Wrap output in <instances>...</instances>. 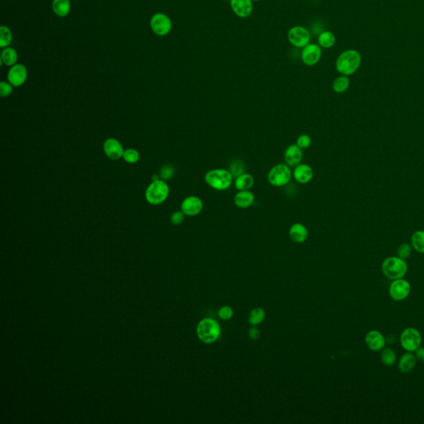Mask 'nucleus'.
Segmentation results:
<instances>
[{
  "label": "nucleus",
  "instance_id": "nucleus-23",
  "mask_svg": "<svg viewBox=\"0 0 424 424\" xmlns=\"http://www.w3.org/2000/svg\"><path fill=\"white\" fill-rule=\"evenodd\" d=\"M52 7L56 15L59 18H64L70 13L71 1L70 0H53Z\"/></svg>",
  "mask_w": 424,
  "mask_h": 424
},
{
  "label": "nucleus",
  "instance_id": "nucleus-36",
  "mask_svg": "<svg viewBox=\"0 0 424 424\" xmlns=\"http://www.w3.org/2000/svg\"><path fill=\"white\" fill-rule=\"evenodd\" d=\"M13 85L10 83L6 81L0 82V95L2 97H8V95L13 93Z\"/></svg>",
  "mask_w": 424,
  "mask_h": 424
},
{
  "label": "nucleus",
  "instance_id": "nucleus-6",
  "mask_svg": "<svg viewBox=\"0 0 424 424\" xmlns=\"http://www.w3.org/2000/svg\"><path fill=\"white\" fill-rule=\"evenodd\" d=\"M292 177V172L289 166L286 163H279L270 170L268 181L274 187H284L289 183Z\"/></svg>",
  "mask_w": 424,
  "mask_h": 424
},
{
  "label": "nucleus",
  "instance_id": "nucleus-33",
  "mask_svg": "<svg viewBox=\"0 0 424 424\" xmlns=\"http://www.w3.org/2000/svg\"><path fill=\"white\" fill-rule=\"evenodd\" d=\"M123 158L128 163H136L140 160V152L137 150L129 148L124 152Z\"/></svg>",
  "mask_w": 424,
  "mask_h": 424
},
{
  "label": "nucleus",
  "instance_id": "nucleus-31",
  "mask_svg": "<svg viewBox=\"0 0 424 424\" xmlns=\"http://www.w3.org/2000/svg\"><path fill=\"white\" fill-rule=\"evenodd\" d=\"M228 170L233 175L234 178H235V177H239L240 175L245 173V165L241 160L234 159L230 162Z\"/></svg>",
  "mask_w": 424,
  "mask_h": 424
},
{
  "label": "nucleus",
  "instance_id": "nucleus-16",
  "mask_svg": "<svg viewBox=\"0 0 424 424\" xmlns=\"http://www.w3.org/2000/svg\"><path fill=\"white\" fill-rule=\"evenodd\" d=\"M104 152L110 159L118 160L123 157L125 150L123 148L122 144L117 140L108 139L104 142Z\"/></svg>",
  "mask_w": 424,
  "mask_h": 424
},
{
  "label": "nucleus",
  "instance_id": "nucleus-41",
  "mask_svg": "<svg viewBox=\"0 0 424 424\" xmlns=\"http://www.w3.org/2000/svg\"><path fill=\"white\" fill-rule=\"evenodd\" d=\"M152 182H153V181H157V180L159 179V177H158V176H157V175H153V176H152Z\"/></svg>",
  "mask_w": 424,
  "mask_h": 424
},
{
  "label": "nucleus",
  "instance_id": "nucleus-1",
  "mask_svg": "<svg viewBox=\"0 0 424 424\" xmlns=\"http://www.w3.org/2000/svg\"><path fill=\"white\" fill-rule=\"evenodd\" d=\"M361 64V56L356 50L348 49L341 53L336 61V69L341 75H353Z\"/></svg>",
  "mask_w": 424,
  "mask_h": 424
},
{
  "label": "nucleus",
  "instance_id": "nucleus-4",
  "mask_svg": "<svg viewBox=\"0 0 424 424\" xmlns=\"http://www.w3.org/2000/svg\"><path fill=\"white\" fill-rule=\"evenodd\" d=\"M381 270L384 276L393 281L403 279L406 275L408 265L405 260L398 256H391L383 261Z\"/></svg>",
  "mask_w": 424,
  "mask_h": 424
},
{
  "label": "nucleus",
  "instance_id": "nucleus-11",
  "mask_svg": "<svg viewBox=\"0 0 424 424\" xmlns=\"http://www.w3.org/2000/svg\"><path fill=\"white\" fill-rule=\"evenodd\" d=\"M322 56V48L317 43H309L302 49L301 59L304 65L313 67L319 63Z\"/></svg>",
  "mask_w": 424,
  "mask_h": 424
},
{
  "label": "nucleus",
  "instance_id": "nucleus-3",
  "mask_svg": "<svg viewBox=\"0 0 424 424\" xmlns=\"http://www.w3.org/2000/svg\"><path fill=\"white\" fill-rule=\"evenodd\" d=\"M220 333V324L212 318H204L197 325V337L205 344H212L217 341Z\"/></svg>",
  "mask_w": 424,
  "mask_h": 424
},
{
  "label": "nucleus",
  "instance_id": "nucleus-19",
  "mask_svg": "<svg viewBox=\"0 0 424 424\" xmlns=\"http://www.w3.org/2000/svg\"><path fill=\"white\" fill-rule=\"evenodd\" d=\"M255 201V197L250 190L239 191L234 197V203L236 207L241 209H246L251 207Z\"/></svg>",
  "mask_w": 424,
  "mask_h": 424
},
{
  "label": "nucleus",
  "instance_id": "nucleus-37",
  "mask_svg": "<svg viewBox=\"0 0 424 424\" xmlns=\"http://www.w3.org/2000/svg\"><path fill=\"white\" fill-rule=\"evenodd\" d=\"M233 313L234 312H233L232 308L229 306H224V307H220L219 312H218L219 317L222 320H225V321L230 320L233 317Z\"/></svg>",
  "mask_w": 424,
  "mask_h": 424
},
{
  "label": "nucleus",
  "instance_id": "nucleus-27",
  "mask_svg": "<svg viewBox=\"0 0 424 424\" xmlns=\"http://www.w3.org/2000/svg\"><path fill=\"white\" fill-rule=\"evenodd\" d=\"M411 245L417 252L424 254V230H417L412 235Z\"/></svg>",
  "mask_w": 424,
  "mask_h": 424
},
{
  "label": "nucleus",
  "instance_id": "nucleus-15",
  "mask_svg": "<svg viewBox=\"0 0 424 424\" xmlns=\"http://www.w3.org/2000/svg\"><path fill=\"white\" fill-rule=\"evenodd\" d=\"M233 13L240 18H247L252 14L254 2L252 0H230Z\"/></svg>",
  "mask_w": 424,
  "mask_h": 424
},
{
  "label": "nucleus",
  "instance_id": "nucleus-25",
  "mask_svg": "<svg viewBox=\"0 0 424 424\" xmlns=\"http://www.w3.org/2000/svg\"><path fill=\"white\" fill-rule=\"evenodd\" d=\"M317 42L321 48L329 49L332 48L336 43V36L331 31H323L318 35Z\"/></svg>",
  "mask_w": 424,
  "mask_h": 424
},
{
  "label": "nucleus",
  "instance_id": "nucleus-8",
  "mask_svg": "<svg viewBox=\"0 0 424 424\" xmlns=\"http://www.w3.org/2000/svg\"><path fill=\"white\" fill-rule=\"evenodd\" d=\"M312 36L309 30L303 26H294L287 32V40L295 48H302L311 43Z\"/></svg>",
  "mask_w": 424,
  "mask_h": 424
},
{
  "label": "nucleus",
  "instance_id": "nucleus-10",
  "mask_svg": "<svg viewBox=\"0 0 424 424\" xmlns=\"http://www.w3.org/2000/svg\"><path fill=\"white\" fill-rule=\"evenodd\" d=\"M411 292V285L404 279L393 280L389 286V293L392 299L401 302L406 299Z\"/></svg>",
  "mask_w": 424,
  "mask_h": 424
},
{
  "label": "nucleus",
  "instance_id": "nucleus-24",
  "mask_svg": "<svg viewBox=\"0 0 424 424\" xmlns=\"http://www.w3.org/2000/svg\"><path fill=\"white\" fill-rule=\"evenodd\" d=\"M18 55L17 51L13 48H3L1 53V64L3 65L8 66V67H13L18 62Z\"/></svg>",
  "mask_w": 424,
  "mask_h": 424
},
{
  "label": "nucleus",
  "instance_id": "nucleus-40",
  "mask_svg": "<svg viewBox=\"0 0 424 424\" xmlns=\"http://www.w3.org/2000/svg\"><path fill=\"white\" fill-rule=\"evenodd\" d=\"M414 354L416 356L417 360L424 362V347H419L414 352Z\"/></svg>",
  "mask_w": 424,
  "mask_h": 424
},
{
  "label": "nucleus",
  "instance_id": "nucleus-5",
  "mask_svg": "<svg viewBox=\"0 0 424 424\" xmlns=\"http://www.w3.org/2000/svg\"><path fill=\"white\" fill-rule=\"evenodd\" d=\"M169 195V187L164 182V180H157L153 181L148 186L146 192L145 197L147 202L151 205L162 204L167 200Z\"/></svg>",
  "mask_w": 424,
  "mask_h": 424
},
{
  "label": "nucleus",
  "instance_id": "nucleus-30",
  "mask_svg": "<svg viewBox=\"0 0 424 424\" xmlns=\"http://www.w3.org/2000/svg\"><path fill=\"white\" fill-rule=\"evenodd\" d=\"M265 312L261 307H256L250 312L249 314V322L252 326H257L265 320Z\"/></svg>",
  "mask_w": 424,
  "mask_h": 424
},
{
  "label": "nucleus",
  "instance_id": "nucleus-39",
  "mask_svg": "<svg viewBox=\"0 0 424 424\" xmlns=\"http://www.w3.org/2000/svg\"><path fill=\"white\" fill-rule=\"evenodd\" d=\"M249 337L253 341H256V340L259 339V337H260V330L258 329L257 327H255V326H253V327H251L249 331Z\"/></svg>",
  "mask_w": 424,
  "mask_h": 424
},
{
  "label": "nucleus",
  "instance_id": "nucleus-26",
  "mask_svg": "<svg viewBox=\"0 0 424 424\" xmlns=\"http://www.w3.org/2000/svg\"><path fill=\"white\" fill-rule=\"evenodd\" d=\"M350 85H351V80L349 76L341 75L333 80L332 85V90L337 94H342L346 92L349 89Z\"/></svg>",
  "mask_w": 424,
  "mask_h": 424
},
{
  "label": "nucleus",
  "instance_id": "nucleus-17",
  "mask_svg": "<svg viewBox=\"0 0 424 424\" xmlns=\"http://www.w3.org/2000/svg\"><path fill=\"white\" fill-rule=\"evenodd\" d=\"M313 175H314V172L312 167L306 163H300L299 165H297V167H295L292 172V176L296 180V182L300 184H307L311 182Z\"/></svg>",
  "mask_w": 424,
  "mask_h": 424
},
{
  "label": "nucleus",
  "instance_id": "nucleus-28",
  "mask_svg": "<svg viewBox=\"0 0 424 424\" xmlns=\"http://www.w3.org/2000/svg\"><path fill=\"white\" fill-rule=\"evenodd\" d=\"M380 359H381L382 364L385 366H392L396 362V353L391 348H385L384 347V349L381 351Z\"/></svg>",
  "mask_w": 424,
  "mask_h": 424
},
{
  "label": "nucleus",
  "instance_id": "nucleus-32",
  "mask_svg": "<svg viewBox=\"0 0 424 424\" xmlns=\"http://www.w3.org/2000/svg\"><path fill=\"white\" fill-rule=\"evenodd\" d=\"M412 249L413 247L411 245H409V243H403L397 249V256L401 258L403 260H407L411 255Z\"/></svg>",
  "mask_w": 424,
  "mask_h": 424
},
{
  "label": "nucleus",
  "instance_id": "nucleus-7",
  "mask_svg": "<svg viewBox=\"0 0 424 424\" xmlns=\"http://www.w3.org/2000/svg\"><path fill=\"white\" fill-rule=\"evenodd\" d=\"M402 348L408 352H414L421 347L422 335L419 330L414 327L404 329L399 337Z\"/></svg>",
  "mask_w": 424,
  "mask_h": 424
},
{
  "label": "nucleus",
  "instance_id": "nucleus-22",
  "mask_svg": "<svg viewBox=\"0 0 424 424\" xmlns=\"http://www.w3.org/2000/svg\"><path fill=\"white\" fill-rule=\"evenodd\" d=\"M235 187L238 191H245L252 188L255 184V178L250 173H243L239 177H235Z\"/></svg>",
  "mask_w": 424,
  "mask_h": 424
},
{
  "label": "nucleus",
  "instance_id": "nucleus-14",
  "mask_svg": "<svg viewBox=\"0 0 424 424\" xmlns=\"http://www.w3.org/2000/svg\"><path fill=\"white\" fill-rule=\"evenodd\" d=\"M364 342L372 352H381L386 345V338L379 331L372 330L365 335Z\"/></svg>",
  "mask_w": 424,
  "mask_h": 424
},
{
  "label": "nucleus",
  "instance_id": "nucleus-2",
  "mask_svg": "<svg viewBox=\"0 0 424 424\" xmlns=\"http://www.w3.org/2000/svg\"><path fill=\"white\" fill-rule=\"evenodd\" d=\"M234 177L230 171L223 168L212 169L205 175V182L216 191H225L232 184Z\"/></svg>",
  "mask_w": 424,
  "mask_h": 424
},
{
  "label": "nucleus",
  "instance_id": "nucleus-29",
  "mask_svg": "<svg viewBox=\"0 0 424 424\" xmlns=\"http://www.w3.org/2000/svg\"><path fill=\"white\" fill-rule=\"evenodd\" d=\"M12 39H13V34L10 28L7 26H1L0 27V48H8L12 43Z\"/></svg>",
  "mask_w": 424,
  "mask_h": 424
},
{
  "label": "nucleus",
  "instance_id": "nucleus-34",
  "mask_svg": "<svg viewBox=\"0 0 424 424\" xmlns=\"http://www.w3.org/2000/svg\"><path fill=\"white\" fill-rule=\"evenodd\" d=\"M175 174L174 167L172 165H164L160 170V177L162 180H169L173 177Z\"/></svg>",
  "mask_w": 424,
  "mask_h": 424
},
{
  "label": "nucleus",
  "instance_id": "nucleus-42",
  "mask_svg": "<svg viewBox=\"0 0 424 424\" xmlns=\"http://www.w3.org/2000/svg\"><path fill=\"white\" fill-rule=\"evenodd\" d=\"M253 2H259L260 0H252Z\"/></svg>",
  "mask_w": 424,
  "mask_h": 424
},
{
  "label": "nucleus",
  "instance_id": "nucleus-12",
  "mask_svg": "<svg viewBox=\"0 0 424 424\" xmlns=\"http://www.w3.org/2000/svg\"><path fill=\"white\" fill-rule=\"evenodd\" d=\"M204 204L200 197L190 196L182 201L181 211L187 216H196L202 212Z\"/></svg>",
  "mask_w": 424,
  "mask_h": 424
},
{
  "label": "nucleus",
  "instance_id": "nucleus-18",
  "mask_svg": "<svg viewBox=\"0 0 424 424\" xmlns=\"http://www.w3.org/2000/svg\"><path fill=\"white\" fill-rule=\"evenodd\" d=\"M302 156L303 152L302 148H300L297 144H291L285 150V162L289 167H297V165L302 163Z\"/></svg>",
  "mask_w": 424,
  "mask_h": 424
},
{
  "label": "nucleus",
  "instance_id": "nucleus-9",
  "mask_svg": "<svg viewBox=\"0 0 424 424\" xmlns=\"http://www.w3.org/2000/svg\"><path fill=\"white\" fill-rule=\"evenodd\" d=\"M150 27L156 35L164 37L172 31V20L165 13H155L150 20Z\"/></svg>",
  "mask_w": 424,
  "mask_h": 424
},
{
  "label": "nucleus",
  "instance_id": "nucleus-13",
  "mask_svg": "<svg viewBox=\"0 0 424 424\" xmlns=\"http://www.w3.org/2000/svg\"><path fill=\"white\" fill-rule=\"evenodd\" d=\"M28 78V70L23 64H15L8 71V80L14 87H18L26 82Z\"/></svg>",
  "mask_w": 424,
  "mask_h": 424
},
{
  "label": "nucleus",
  "instance_id": "nucleus-21",
  "mask_svg": "<svg viewBox=\"0 0 424 424\" xmlns=\"http://www.w3.org/2000/svg\"><path fill=\"white\" fill-rule=\"evenodd\" d=\"M416 363L417 359L415 354H413L412 352H407L399 359L398 363L399 371L403 374H408L414 369Z\"/></svg>",
  "mask_w": 424,
  "mask_h": 424
},
{
  "label": "nucleus",
  "instance_id": "nucleus-38",
  "mask_svg": "<svg viewBox=\"0 0 424 424\" xmlns=\"http://www.w3.org/2000/svg\"><path fill=\"white\" fill-rule=\"evenodd\" d=\"M185 218V214L182 211H177V212H175L174 213H172V215H171V218H170V220H171V222L175 225H179L183 222V220H184Z\"/></svg>",
  "mask_w": 424,
  "mask_h": 424
},
{
  "label": "nucleus",
  "instance_id": "nucleus-20",
  "mask_svg": "<svg viewBox=\"0 0 424 424\" xmlns=\"http://www.w3.org/2000/svg\"><path fill=\"white\" fill-rule=\"evenodd\" d=\"M289 236L293 242L301 244L307 240L308 230L307 227L301 223H295L290 227Z\"/></svg>",
  "mask_w": 424,
  "mask_h": 424
},
{
  "label": "nucleus",
  "instance_id": "nucleus-35",
  "mask_svg": "<svg viewBox=\"0 0 424 424\" xmlns=\"http://www.w3.org/2000/svg\"><path fill=\"white\" fill-rule=\"evenodd\" d=\"M296 144L302 148V149H306L307 147H309L312 144V139L309 135H301L298 136L297 139V143Z\"/></svg>",
  "mask_w": 424,
  "mask_h": 424
}]
</instances>
